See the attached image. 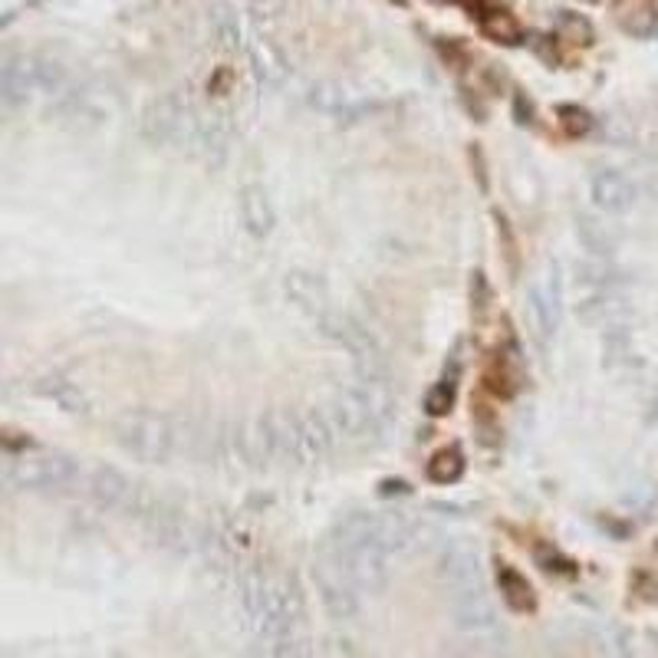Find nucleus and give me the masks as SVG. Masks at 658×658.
Masks as SVG:
<instances>
[{
  "label": "nucleus",
  "instance_id": "7ed1b4c3",
  "mask_svg": "<svg viewBox=\"0 0 658 658\" xmlns=\"http://www.w3.org/2000/svg\"><path fill=\"white\" fill-rule=\"evenodd\" d=\"M116 445L142 464H168L178 455V422L152 408H132L112 422Z\"/></svg>",
  "mask_w": 658,
  "mask_h": 658
},
{
  "label": "nucleus",
  "instance_id": "1a4fd4ad",
  "mask_svg": "<svg viewBox=\"0 0 658 658\" xmlns=\"http://www.w3.org/2000/svg\"><path fill=\"white\" fill-rule=\"evenodd\" d=\"M313 583H316V593H320V599H323V609L333 619H353L356 612L362 609V599L366 596H362L359 589L349 583V576L339 570V566L329 560L323 550L316 553Z\"/></svg>",
  "mask_w": 658,
  "mask_h": 658
},
{
  "label": "nucleus",
  "instance_id": "39448f33",
  "mask_svg": "<svg viewBox=\"0 0 658 658\" xmlns=\"http://www.w3.org/2000/svg\"><path fill=\"white\" fill-rule=\"evenodd\" d=\"M79 481V464L60 451H20L0 458V487L10 491H63Z\"/></svg>",
  "mask_w": 658,
  "mask_h": 658
},
{
  "label": "nucleus",
  "instance_id": "a211bd4d",
  "mask_svg": "<svg viewBox=\"0 0 658 658\" xmlns=\"http://www.w3.org/2000/svg\"><path fill=\"white\" fill-rule=\"evenodd\" d=\"M37 392L43 395V399H50L56 408H60V412L83 415L86 408H89L86 395L79 392V385L70 382L66 376H43V379L37 382Z\"/></svg>",
  "mask_w": 658,
  "mask_h": 658
},
{
  "label": "nucleus",
  "instance_id": "b1692460",
  "mask_svg": "<svg viewBox=\"0 0 658 658\" xmlns=\"http://www.w3.org/2000/svg\"><path fill=\"white\" fill-rule=\"evenodd\" d=\"M560 119H563V129L570 132L573 139H580V135L593 129V116L580 106H560Z\"/></svg>",
  "mask_w": 658,
  "mask_h": 658
},
{
  "label": "nucleus",
  "instance_id": "423d86ee",
  "mask_svg": "<svg viewBox=\"0 0 658 658\" xmlns=\"http://www.w3.org/2000/svg\"><path fill=\"white\" fill-rule=\"evenodd\" d=\"M329 431H333L336 445L346 448H369L376 445L382 435V422L369 412V405L359 399L356 389L349 382L336 385V392L320 405Z\"/></svg>",
  "mask_w": 658,
  "mask_h": 658
},
{
  "label": "nucleus",
  "instance_id": "f257e3e1",
  "mask_svg": "<svg viewBox=\"0 0 658 658\" xmlns=\"http://www.w3.org/2000/svg\"><path fill=\"white\" fill-rule=\"evenodd\" d=\"M241 606L251 629L277 658H300L303 652V603L297 583L277 573H247L241 583Z\"/></svg>",
  "mask_w": 658,
  "mask_h": 658
},
{
  "label": "nucleus",
  "instance_id": "393cba45",
  "mask_svg": "<svg viewBox=\"0 0 658 658\" xmlns=\"http://www.w3.org/2000/svg\"><path fill=\"white\" fill-rule=\"evenodd\" d=\"M458 4H464V7H468V10H474V14H484L481 0H458Z\"/></svg>",
  "mask_w": 658,
  "mask_h": 658
},
{
  "label": "nucleus",
  "instance_id": "f03ea898",
  "mask_svg": "<svg viewBox=\"0 0 658 658\" xmlns=\"http://www.w3.org/2000/svg\"><path fill=\"white\" fill-rule=\"evenodd\" d=\"M260 438H264L267 458L277 464H290V468H303V464H316L336 448V438L329 431L320 408H280L270 405L264 415L257 418Z\"/></svg>",
  "mask_w": 658,
  "mask_h": 658
},
{
  "label": "nucleus",
  "instance_id": "20e7f679",
  "mask_svg": "<svg viewBox=\"0 0 658 658\" xmlns=\"http://www.w3.org/2000/svg\"><path fill=\"white\" fill-rule=\"evenodd\" d=\"M320 550L349 576V583H353L362 596H376L385 589V583H389L392 553H385L379 543L333 527Z\"/></svg>",
  "mask_w": 658,
  "mask_h": 658
},
{
  "label": "nucleus",
  "instance_id": "5701e85b",
  "mask_svg": "<svg viewBox=\"0 0 658 658\" xmlns=\"http://www.w3.org/2000/svg\"><path fill=\"white\" fill-rule=\"evenodd\" d=\"M451 408H455V382H451V379H441L435 389L428 392L425 412H428V415H445V412H451Z\"/></svg>",
  "mask_w": 658,
  "mask_h": 658
},
{
  "label": "nucleus",
  "instance_id": "6ab92c4d",
  "mask_svg": "<svg viewBox=\"0 0 658 658\" xmlns=\"http://www.w3.org/2000/svg\"><path fill=\"white\" fill-rule=\"evenodd\" d=\"M464 474V455L461 448H441L435 451V458L428 461V481L435 484H455Z\"/></svg>",
  "mask_w": 658,
  "mask_h": 658
},
{
  "label": "nucleus",
  "instance_id": "9b49d317",
  "mask_svg": "<svg viewBox=\"0 0 658 658\" xmlns=\"http://www.w3.org/2000/svg\"><path fill=\"white\" fill-rule=\"evenodd\" d=\"M589 198H593V204L603 214H626L639 201V191L616 168H603V172L589 178Z\"/></svg>",
  "mask_w": 658,
  "mask_h": 658
},
{
  "label": "nucleus",
  "instance_id": "f3484780",
  "mask_svg": "<svg viewBox=\"0 0 658 658\" xmlns=\"http://www.w3.org/2000/svg\"><path fill=\"white\" fill-rule=\"evenodd\" d=\"M497 593L504 596V603L514 612H533L537 609V593L524 573H517L514 566H501L497 570Z\"/></svg>",
  "mask_w": 658,
  "mask_h": 658
},
{
  "label": "nucleus",
  "instance_id": "dca6fc26",
  "mask_svg": "<svg viewBox=\"0 0 658 658\" xmlns=\"http://www.w3.org/2000/svg\"><path fill=\"white\" fill-rule=\"evenodd\" d=\"M520 382H524V376H520V349L510 343L494 356L491 369H487V385H491L497 395L510 399V395L520 392Z\"/></svg>",
  "mask_w": 658,
  "mask_h": 658
},
{
  "label": "nucleus",
  "instance_id": "aec40b11",
  "mask_svg": "<svg viewBox=\"0 0 658 658\" xmlns=\"http://www.w3.org/2000/svg\"><path fill=\"white\" fill-rule=\"evenodd\" d=\"M481 30H484V37H491L494 43H504V47H514V43H520V37H524L517 17L507 14V10H491V14L481 20Z\"/></svg>",
  "mask_w": 658,
  "mask_h": 658
},
{
  "label": "nucleus",
  "instance_id": "4468645a",
  "mask_svg": "<svg viewBox=\"0 0 658 658\" xmlns=\"http://www.w3.org/2000/svg\"><path fill=\"white\" fill-rule=\"evenodd\" d=\"M86 494L99 501L102 507H119L132 501V484L122 471L109 468V464H96L86 471Z\"/></svg>",
  "mask_w": 658,
  "mask_h": 658
},
{
  "label": "nucleus",
  "instance_id": "4be33fe9",
  "mask_svg": "<svg viewBox=\"0 0 658 658\" xmlns=\"http://www.w3.org/2000/svg\"><path fill=\"white\" fill-rule=\"evenodd\" d=\"M557 33L563 40L576 43V47H589L593 43V24L580 14H566V10L557 14Z\"/></svg>",
  "mask_w": 658,
  "mask_h": 658
},
{
  "label": "nucleus",
  "instance_id": "f8f14e48",
  "mask_svg": "<svg viewBox=\"0 0 658 658\" xmlns=\"http://www.w3.org/2000/svg\"><path fill=\"white\" fill-rule=\"evenodd\" d=\"M188 126H191V122H188V112H185V106H181L175 96L155 99L152 106L145 109L142 129H145V135H149V139L158 142V145L181 142V139H185Z\"/></svg>",
  "mask_w": 658,
  "mask_h": 658
},
{
  "label": "nucleus",
  "instance_id": "2eb2a0df",
  "mask_svg": "<svg viewBox=\"0 0 658 658\" xmlns=\"http://www.w3.org/2000/svg\"><path fill=\"white\" fill-rule=\"evenodd\" d=\"M241 221L247 234H254V237H267L274 231V224H277L274 201H270V195L260 185H247L241 191Z\"/></svg>",
  "mask_w": 658,
  "mask_h": 658
},
{
  "label": "nucleus",
  "instance_id": "0eeeda50",
  "mask_svg": "<svg viewBox=\"0 0 658 658\" xmlns=\"http://www.w3.org/2000/svg\"><path fill=\"white\" fill-rule=\"evenodd\" d=\"M438 580L448 589V603H461V599L487 596L481 557L464 543H455L438 557Z\"/></svg>",
  "mask_w": 658,
  "mask_h": 658
},
{
  "label": "nucleus",
  "instance_id": "6e6552de",
  "mask_svg": "<svg viewBox=\"0 0 658 658\" xmlns=\"http://www.w3.org/2000/svg\"><path fill=\"white\" fill-rule=\"evenodd\" d=\"M530 323L540 339H553L563 323V277L557 264H547V270L530 283L527 293Z\"/></svg>",
  "mask_w": 658,
  "mask_h": 658
},
{
  "label": "nucleus",
  "instance_id": "ddd939ff",
  "mask_svg": "<svg viewBox=\"0 0 658 658\" xmlns=\"http://www.w3.org/2000/svg\"><path fill=\"white\" fill-rule=\"evenodd\" d=\"M283 290H287L290 303L297 306L300 313L313 316V320H320V316L329 310L326 283L316 274H310V270H290V274L283 277Z\"/></svg>",
  "mask_w": 658,
  "mask_h": 658
},
{
  "label": "nucleus",
  "instance_id": "9d476101",
  "mask_svg": "<svg viewBox=\"0 0 658 658\" xmlns=\"http://www.w3.org/2000/svg\"><path fill=\"white\" fill-rule=\"evenodd\" d=\"M316 326H320V333L329 339V343L346 349V353L353 356V362H379L382 359L376 339H372L349 313H339V310L329 306L320 320H316Z\"/></svg>",
  "mask_w": 658,
  "mask_h": 658
},
{
  "label": "nucleus",
  "instance_id": "412c9836",
  "mask_svg": "<svg viewBox=\"0 0 658 658\" xmlns=\"http://www.w3.org/2000/svg\"><path fill=\"white\" fill-rule=\"evenodd\" d=\"M576 234H580L583 247L593 257L606 260L612 254V247H616V241H612V234L606 231V224H599L593 218H580V224H576Z\"/></svg>",
  "mask_w": 658,
  "mask_h": 658
}]
</instances>
